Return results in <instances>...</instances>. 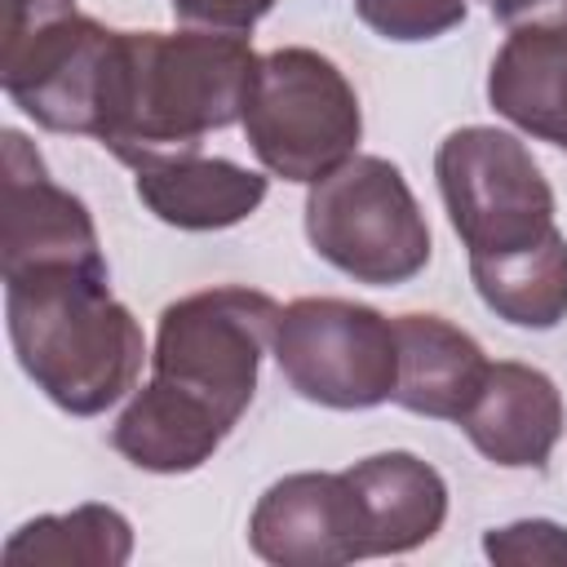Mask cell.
<instances>
[{
	"label": "cell",
	"instance_id": "cell-17",
	"mask_svg": "<svg viewBox=\"0 0 567 567\" xmlns=\"http://www.w3.org/2000/svg\"><path fill=\"white\" fill-rule=\"evenodd\" d=\"M354 13L385 40H434L465 22V0H354Z\"/></svg>",
	"mask_w": 567,
	"mask_h": 567
},
{
	"label": "cell",
	"instance_id": "cell-2",
	"mask_svg": "<svg viewBox=\"0 0 567 567\" xmlns=\"http://www.w3.org/2000/svg\"><path fill=\"white\" fill-rule=\"evenodd\" d=\"M434 177L452 230L470 248L478 297L514 328L567 319V235L532 151L501 128L470 124L443 137Z\"/></svg>",
	"mask_w": 567,
	"mask_h": 567
},
{
	"label": "cell",
	"instance_id": "cell-9",
	"mask_svg": "<svg viewBox=\"0 0 567 567\" xmlns=\"http://www.w3.org/2000/svg\"><path fill=\"white\" fill-rule=\"evenodd\" d=\"M248 545L279 567H337L372 558L368 509L354 478L341 474H288L266 487L252 509Z\"/></svg>",
	"mask_w": 567,
	"mask_h": 567
},
{
	"label": "cell",
	"instance_id": "cell-11",
	"mask_svg": "<svg viewBox=\"0 0 567 567\" xmlns=\"http://www.w3.org/2000/svg\"><path fill=\"white\" fill-rule=\"evenodd\" d=\"M133 186L142 204L177 226V230H221L257 213L266 199V177L217 155L199 151H159V155H133Z\"/></svg>",
	"mask_w": 567,
	"mask_h": 567
},
{
	"label": "cell",
	"instance_id": "cell-22",
	"mask_svg": "<svg viewBox=\"0 0 567 567\" xmlns=\"http://www.w3.org/2000/svg\"><path fill=\"white\" fill-rule=\"evenodd\" d=\"M563 9H567V0H563Z\"/></svg>",
	"mask_w": 567,
	"mask_h": 567
},
{
	"label": "cell",
	"instance_id": "cell-3",
	"mask_svg": "<svg viewBox=\"0 0 567 567\" xmlns=\"http://www.w3.org/2000/svg\"><path fill=\"white\" fill-rule=\"evenodd\" d=\"M9 341L22 372L71 416H97L142 372L146 341L111 297L106 261H53L4 275Z\"/></svg>",
	"mask_w": 567,
	"mask_h": 567
},
{
	"label": "cell",
	"instance_id": "cell-21",
	"mask_svg": "<svg viewBox=\"0 0 567 567\" xmlns=\"http://www.w3.org/2000/svg\"><path fill=\"white\" fill-rule=\"evenodd\" d=\"M71 9V0H4V22H22V18H44Z\"/></svg>",
	"mask_w": 567,
	"mask_h": 567
},
{
	"label": "cell",
	"instance_id": "cell-5",
	"mask_svg": "<svg viewBox=\"0 0 567 567\" xmlns=\"http://www.w3.org/2000/svg\"><path fill=\"white\" fill-rule=\"evenodd\" d=\"M306 235L315 252L359 284H403L430 261L425 213L403 173L381 155H350L310 182Z\"/></svg>",
	"mask_w": 567,
	"mask_h": 567
},
{
	"label": "cell",
	"instance_id": "cell-13",
	"mask_svg": "<svg viewBox=\"0 0 567 567\" xmlns=\"http://www.w3.org/2000/svg\"><path fill=\"white\" fill-rule=\"evenodd\" d=\"M394 332H399L394 403L416 416L461 421L492 368L478 341L439 315H399Z\"/></svg>",
	"mask_w": 567,
	"mask_h": 567
},
{
	"label": "cell",
	"instance_id": "cell-20",
	"mask_svg": "<svg viewBox=\"0 0 567 567\" xmlns=\"http://www.w3.org/2000/svg\"><path fill=\"white\" fill-rule=\"evenodd\" d=\"M483 4H487L492 18H501V22H523V18H532V13L549 9V4H563V0H483Z\"/></svg>",
	"mask_w": 567,
	"mask_h": 567
},
{
	"label": "cell",
	"instance_id": "cell-10",
	"mask_svg": "<svg viewBox=\"0 0 567 567\" xmlns=\"http://www.w3.org/2000/svg\"><path fill=\"white\" fill-rule=\"evenodd\" d=\"M0 270L18 275L53 261H106L80 195L62 190L40 151L4 128L0 142Z\"/></svg>",
	"mask_w": 567,
	"mask_h": 567
},
{
	"label": "cell",
	"instance_id": "cell-16",
	"mask_svg": "<svg viewBox=\"0 0 567 567\" xmlns=\"http://www.w3.org/2000/svg\"><path fill=\"white\" fill-rule=\"evenodd\" d=\"M133 554V527L120 509L111 505H80L71 514H44L22 523L4 540V563H58V567H120Z\"/></svg>",
	"mask_w": 567,
	"mask_h": 567
},
{
	"label": "cell",
	"instance_id": "cell-1",
	"mask_svg": "<svg viewBox=\"0 0 567 567\" xmlns=\"http://www.w3.org/2000/svg\"><path fill=\"white\" fill-rule=\"evenodd\" d=\"M279 306L257 288H204L159 315L151 381L120 412L111 447L151 474L199 470L257 394Z\"/></svg>",
	"mask_w": 567,
	"mask_h": 567
},
{
	"label": "cell",
	"instance_id": "cell-14",
	"mask_svg": "<svg viewBox=\"0 0 567 567\" xmlns=\"http://www.w3.org/2000/svg\"><path fill=\"white\" fill-rule=\"evenodd\" d=\"M487 97L496 115L567 151V27L532 22L509 31L492 58Z\"/></svg>",
	"mask_w": 567,
	"mask_h": 567
},
{
	"label": "cell",
	"instance_id": "cell-19",
	"mask_svg": "<svg viewBox=\"0 0 567 567\" xmlns=\"http://www.w3.org/2000/svg\"><path fill=\"white\" fill-rule=\"evenodd\" d=\"M168 4H173V13L182 22H195L204 31H235V35H244V31H252L270 13L275 0H168Z\"/></svg>",
	"mask_w": 567,
	"mask_h": 567
},
{
	"label": "cell",
	"instance_id": "cell-15",
	"mask_svg": "<svg viewBox=\"0 0 567 567\" xmlns=\"http://www.w3.org/2000/svg\"><path fill=\"white\" fill-rule=\"evenodd\" d=\"M363 496L372 554H408L447 518V483L412 452H377L346 470Z\"/></svg>",
	"mask_w": 567,
	"mask_h": 567
},
{
	"label": "cell",
	"instance_id": "cell-4",
	"mask_svg": "<svg viewBox=\"0 0 567 567\" xmlns=\"http://www.w3.org/2000/svg\"><path fill=\"white\" fill-rule=\"evenodd\" d=\"M257 53L235 31H120L102 146L115 159L199 151L244 120Z\"/></svg>",
	"mask_w": 567,
	"mask_h": 567
},
{
	"label": "cell",
	"instance_id": "cell-18",
	"mask_svg": "<svg viewBox=\"0 0 567 567\" xmlns=\"http://www.w3.org/2000/svg\"><path fill=\"white\" fill-rule=\"evenodd\" d=\"M487 558L496 563H567V532L549 518H523V523H505L492 527L483 536Z\"/></svg>",
	"mask_w": 567,
	"mask_h": 567
},
{
	"label": "cell",
	"instance_id": "cell-6",
	"mask_svg": "<svg viewBox=\"0 0 567 567\" xmlns=\"http://www.w3.org/2000/svg\"><path fill=\"white\" fill-rule=\"evenodd\" d=\"M244 133L275 177L319 182L354 155L363 115L337 62L315 49H275L257 62Z\"/></svg>",
	"mask_w": 567,
	"mask_h": 567
},
{
	"label": "cell",
	"instance_id": "cell-7",
	"mask_svg": "<svg viewBox=\"0 0 567 567\" xmlns=\"http://www.w3.org/2000/svg\"><path fill=\"white\" fill-rule=\"evenodd\" d=\"M275 363L284 381L337 412H359L394 399L399 385V332L372 306L341 297H301L279 310Z\"/></svg>",
	"mask_w": 567,
	"mask_h": 567
},
{
	"label": "cell",
	"instance_id": "cell-8",
	"mask_svg": "<svg viewBox=\"0 0 567 567\" xmlns=\"http://www.w3.org/2000/svg\"><path fill=\"white\" fill-rule=\"evenodd\" d=\"M115 53L120 31L75 13V4L44 18L4 22L0 84L35 124L102 137Z\"/></svg>",
	"mask_w": 567,
	"mask_h": 567
},
{
	"label": "cell",
	"instance_id": "cell-12",
	"mask_svg": "<svg viewBox=\"0 0 567 567\" xmlns=\"http://www.w3.org/2000/svg\"><path fill=\"white\" fill-rule=\"evenodd\" d=\"M456 425L492 465L540 470L563 434V394L540 368L492 363L478 399Z\"/></svg>",
	"mask_w": 567,
	"mask_h": 567
}]
</instances>
